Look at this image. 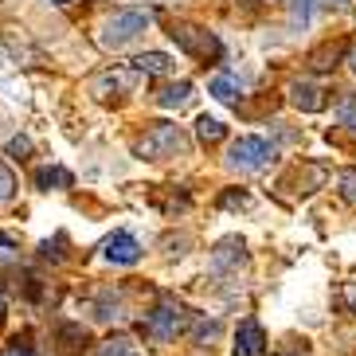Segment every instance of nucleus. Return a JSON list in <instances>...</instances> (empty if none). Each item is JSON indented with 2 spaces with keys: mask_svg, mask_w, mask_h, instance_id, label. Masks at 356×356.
Returning a JSON list of instances; mask_svg holds the SVG:
<instances>
[{
  "mask_svg": "<svg viewBox=\"0 0 356 356\" xmlns=\"http://www.w3.org/2000/svg\"><path fill=\"white\" fill-rule=\"evenodd\" d=\"M184 134H180V126H172V122H153V126L145 129V134L137 137L134 153L141 161H165V157H177V153H184Z\"/></svg>",
  "mask_w": 356,
  "mask_h": 356,
  "instance_id": "nucleus-1",
  "label": "nucleus"
},
{
  "mask_svg": "<svg viewBox=\"0 0 356 356\" xmlns=\"http://www.w3.org/2000/svg\"><path fill=\"white\" fill-rule=\"evenodd\" d=\"M149 16L145 8H118L110 20L102 24V35H98V43L102 47H122V43H129V40H137V35L149 28Z\"/></svg>",
  "mask_w": 356,
  "mask_h": 356,
  "instance_id": "nucleus-2",
  "label": "nucleus"
},
{
  "mask_svg": "<svg viewBox=\"0 0 356 356\" xmlns=\"http://www.w3.org/2000/svg\"><path fill=\"white\" fill-rule=\"evenodd\" d=\"M168 35H172V43L177 47H184L188 55H196V59H220L223 55V47H220V40L211 32H204V28H192V24H172L168 28Z\"/></svg>",
  "mask_w": 356,
  "mask_h": 356,
  "instance_id": "nucleus-3",
  "label": "nucleus"
},
{
  "mask_svg": "<svg viewBox=\"0 0 356 356\" xmlns=\"http://www.w3.org/2000/svg\"><path fill=\"white\" fill-rule=\"evenodd\" d=\"M227 161L235 168H243V172H259V168H266L274 161V145L266 137H239V141L231 145Z\"/></svg>",
  "mask_w": 356,
  "mask_h": 356,
  "instance_id": "nucleus-4",
  "label": "nucleus"
},
{
  "mask_svg": "<svg viewBox=\"0 0 356 356\" xmlns=\"http://www.w3.org/2000/svg\"><path fill=\"white\" fill-rule=\"evenodd\" d=\"M192 321V314H184V305L172 302V298H165V302L149 314V333L157 337V341H172L177 333H184Z\"/></svg>",
  "mask_w": 356,
  "mask_h": 356,
  "instance_id": "nucleus-5",
  "label": "nucleus"
},
{
  "mask_svg": "<svg viewBox=\"0 0 356 356\" xmlns=\"http://www.w3.org/2000/svg\"><path fill=\"white\" fill-rule=\"evenodd\" d=\"M102 254L110 262H122V266H134L137 259H141V243L134 239V235H126V231H114L110 239L102 243Z\"/></svg>",
  "mask_w": 356,
  "mask_h": 356,
  "instance_id": "nucleus-6",
  "label": "nucleus"
},
{
  "mask_svg": "<svg viewBox=\"0 0 356 356\" xmlns=\"http://www.w3.org/2000/svg\"><path fill=\"white\" fill-rule=\"evenodd\" d=\"M211 266L216 270H239V266H247V243L243 239H220L216 243V251H211Z\"/></svg>",
  "mask_w": 356,
  "mask_h": 356,
  "instance_id": "nucleus-7",
  "label": "nucleus"
},
{
  "mask_svg": "<svg viewBox=\"0 0 356 356\" xmlns=\"http://www.w3.org/2000/svg\"><path fill=\"white\" fill-rule=\"evenodd\" d=\"M290 102L302 110V114H317L325 106V90L317 83H309V79H298V83H290Z\"/></svg>",
  "mask_w": 356,
  "mask_h": 356,
  "instance_id": "nucleus-8",
  "label": "nucleus"
},
{
  "mask_svg": "<svg viewBox=\"0 0 356 356\" xmlns=\"http://www.w3.org/2000/svg\"><path fill=\"white\" fill-rule=\"evenodd\" d=\"M262 348H266V333H262L259 321H239V333H235V353L239 356H262Z\"/></svg>",
  "mask_w": 356,
  "mask_h": 356,
  "instance_id": "nucleus-9",
  "label": "nucleus"
},
{
  "mask_svg": "<svg viewBox=\"0 0 356 356\" xmlns=\"http://www.w3.org/2000/svg\"><path fill=\"white\" fill-rule=\"evenodd\" d=\"M192 98V83H168V86H161L157 90V106H165V110H180V106Z\"/></svg>",
  "mask_w": 356,
  "mask_h": 356,
  "instance_id": "nucleus-10",
  "label": "nucleus"
},
{
  "mask_svg": "<svg viewBox=\"0 0 356 356\" xmlns=\"http://www.w3.org/2000/svg\"><path fill=\"white\" fill-rule=\"evenodd\" d=\"M71 184H74V177L67 172V168H59V165H47V168H40V172H35V188H43V192L71 188Z\"/></svg>",
  "mask_w": 356,
  "mask_h": 356,
  "instance_id": "nucleus-11",
  "label": "nucleus"
},
{
  "mask_svg": "<svg viewBox=\"0 0 356 356\" xmlns=\"http://www.w3.org/2000/svg\"><path fill=\"white\" fill-rule=\"evenodd\" d=\"M129 86V74L126 71H106L102 79H95V86H90V90H95L98 98H114L118 90H126Z\"/></svg>",
  "mask_w": 356,
  "mask_h": 356,
  "instance_id": "nucleus-12",
  "label": "nucleus"
},
{
  "mask_svg": "<svg viewBox=\"0 0 356 356\" xmlns=\"http://www.w3.org/2000/svg\"><path fill=\"white\" fill-rule=\"evenodd\" d=\"M345 51H348L345 43H325V47H317V51L309 55V67H314V71H333L337 59H341Z\"/></svg>",
  "mask_w": 356,
  "mask_h": 356,
  "instance_id": "nucleus-13",
  "label": "nucleus"
},
{
  "mask_svg": "<svg viewBox=\"0 0 356 356\" xmlns=\"http://www.w3.org/2000/svg\"><path fill=\"white\" fill-rule=\"evenodd\" d=\"M134 67L141 74H168L172 71V59H168L165 51H145V55H137L134 59Z\"/></svg>",
  "mask_w": 356,
  "mask_h": 356,
  "instance_id": "nucleus-14",
  "label": "nucleus"
},
{
  "mask_svg": "<svg viewBox=\"0 0 356 356\" xmlns=\"http://www.w3.org/2000/svg\"><path fill=\"white\" fill-rule=\"evenodd\" d=\"M208 95L216 98V102L235 106V102H239V86H235V79H227V74H216V79L208 83Z\"/></svg>",
  "mask_w": 356,
  "mask_h": 356,
  "instance_id": "nucleus-15",
  "label": "nucleus"
},
{
  "mask_svg": "<svg viewBox=\"0 0 356 356\" xmlns=\"http://www.w3.org/2000/svg\"><path fill=\"white\" fill-rule=\"evenodd\" d=\"M196 137L204 141V145H211V141H223V137H227V126H223L220 118L200 114V118H196Z\"/></svg>",
  "mask_w": 356,
  "mask_h": 356,
  "instance_id": "nucleus-16",
  "label": "nucleus"
},
{
  "mask_svg": "<svg viewBox=\"0 0 356 356\" xmlns=\"http://www.w3.org/2000/svg\"><path fill=\"white\" fill-rule=\"evenodd\" d=\"M188 337L196 345H208V341L220 337V321L216 317H196V321H188Z\"/></svg>",
  "mask_w": 356,
  "mask_h": 356,
  "instance_id": "nucleus-17",
  "label": "nucleus"
},
{
  "mask_svg": "<svg viewBox=\"0 0 356 356\" xmlns=\"http://www.w3.org/2000/svg\"><path fill=\"white\" fill-rule=\"evenodd\" d=\"M309 16H314V0H290V28L293 32H305L309 28Z\"/></svg>",
  "mask_w": 356,
  "mask_h": 356,
  "instance_id": "nucleus-18",
  "label": "nucleus"
},
{
  "mask_svg": "<svg viewBox=\"0 0 356 356\" xmlns=\"http://www.w3.org/2000/svg\"><path fill=\"white\" fill-rule=\"evenodd\" d=\"M337 122L356 134V95H348V90L341 95V102H337Z\"/></svg>",
  "mask_w": 356,
  "mask_h": 356,
  "instance_id": "nucleus-19",
  "label": "nucleus"
},
{
  "mask_svg": "<svg viewBox=\"0 0 356 356\" xmlns=\"http://www.w3.org/2000/svg\"><path fill=\"white\" fill-rule=\"evenodd\" d=\"M59 345L63 348H83L86 345V329L83 325H59Z\"/></svg>",
  "mask_w": 356,
  "mask_h": 356,
  "instance_id": "nucleus-20",
  "label": "nucleus"
},
{
  "mask_svg": "<svg viewBox=\"0 0 356 356\" xmlns=\"http://www.w3.org/2000/svg\"><path fill=\"white\" fill-rule=\"evenodd\" d=\"M337 192L345 204H356V168H345V172H337Z\"/></svg>",
  "mask_w": 356,
  "mask_h": 356,
  "instance_id": "nucleus-21",
  "label": "nucleus"
},
{
  "mask_svg": "<svg viewBox=\"0 0 356 356\" xmlns=\"http://www.w3.org/2000/svg\"><path fill=\"white\" fill-rule=\"evenodd\" d=\"M337 309H341V314H356V282L337 286Z\"/></svg>",
  "mask_w": 356,
  "mask_h": 356,
  "instance_id": "nucleus-22",
  "label": "nucleus"
},
{
  "mask_svg": "<svg viewBox=\"0 0 356 356\" xmlns=\"http://www.w3.org/2000/svg\"><path fill=\"white\" fill-rule=\"evenodd\" d=\"M98 356H134V345H129L126 337H110L98 345Z\"/></svg>",
  "mask_w": 356,
  "mask_h": 356,
  "instance_id": "nucleus-23",
  "label": "nucleus"
},
{
  "mask_svg": "<svg viewBox=\"0 0 356 356\" xmlns=\"http://www.w3.org/2000/svg\"><path fill=\"white\" fill-rule=\"evenodd\" d=\"M4 153H8V157H16V161L32 157V137L16 134V137H12V141H8V145H4Z\"/></svg>",
  "mask_w": 356,
  "mask_h": 356,
  "instance_id": "nucleus-24",
  "label": "nucleus"
},
{
  "mask_svg": "<svg viewBox=\"0 0 356 356\" xmlns=\"http://www.w3.org/2000/svg\"><path fill=\"white\" fill-rule=\"evenodd\" d=\"M63 235H55V243L51 239H47V243H43V247H40V254H43V259H51V262H63Z\"/></svg>",
  "mask_w": 356,
  "mask_h": 356,
  "instance_id": "nucleus-25",
  "label": "nucleus"
},
{
  "mask_svg": "<svg viewBox=\"0 0 356 356\" xmlns=\"http://www.w3.org/2000/svg\"><path fill=\"white\" fill-rule=\"evenodd\" d=\"M12 192H16V180H12L8 168L0 165V204H4V200H12Z\"/></svg>",
  "mask_w": 356,
  "mask_h": 356,
  "instance_id": "nucleus-26",
  "label": "nucleus"
},
{
  "mask_svg": "<svg viewBox=\"0 0 356 356\" xmlns=\"http://www.w3.org/2000/svg\"><path fill=\"white\" fill-rule=\"evenodd\" d=\"M247 204V192H227L223 196V208H243Z\"/></svg>",
  "mask_w": 356,
  "mask_h": 356,
  "instance_id": "nucleus-27",
  "label": "nucleus"
},
{
  "mask_svg": "<svg viewBox=\"0 0 356 356\" xmlns=\"http://www.w3.org/2000/svg\"><path fill=\"white\" fill-rule=\"evenodd\" d=\"M0 247H4V251H12V247H16V239H12V235H4V231H0Z\"/></svg>",
  "mask_w": 356,
  "mask_h": 356,
  "instance_id": "nucleus-28",
  "label": "nucleus"
},
{
  "mask_svg": "<svg viewBox=\"0 0 356 356\" xmlns=\"http://www.w3.org/2000/svg\"><path fill=\"white\" fill-rule=\"evenodd\" d=\"M329 4H337V8H348V4H353V0H329Z\"/></svg>",
  "mask_w": 356,
  "mask_h": 356,
  "instance_id": "nucleus-29",
  "label": "nucleus"
},
{
  "mask_svg": "<svg viewBox=\"0 0 356 356\" xmlns=\"http://www.w3.org/2000/svg\"><path fill=\"white\" fill-rule=\"evenodd\" d=\"M348 63H353V74H356V51H353V55H348Z\"/></svg>",
  "mask_w": 356,
  "mask_h": 356,
  "instance_id": "nucleus-30",
  "label": "nucleus"
},
{
  "mask_svg": "<svg viewBox=\"0 0 356 356\" xmlns=\"http://www.w3.org/2000/svg\"><path fill=\"white\" fill-rule=\"evenodd\" d=\"M8 356H28V353H20V348H12V353Z\"/></svg>",
  "mask_w": 356,
  "mask_h": 356,
  "instance_id": "nucleus-31",
  "label": "nucleus"
},
{
  "mask_svg": "<svg viewBox=\"0 0 356 356\" xmlns=\"http://www.w3.org/2000/svg\"><path fill=\"white\" fill-rule=\"evenodd\" d=\"M51 4H71V0H51Z\"/></svg>",
  "mask_w": 356,
  "mask_h": 356,
  "instance_id": "nucleus-32",
  "label": "nucleus"
},
{
  "mask_svg": "<svg viewBox=\"0 0 356 356\" xmlns=\"http://www.w3.org/2000/svg\"><path fill=\"white\" fill-rule=\"evenodd\" d=\"M0 314H4V298H0Z\"/></svg>",
  "mask_w": 356,
  "mask_h": 356,
  "instance_id": "nucleus-33",
  "label": "nucleus"
}]
</instances>
